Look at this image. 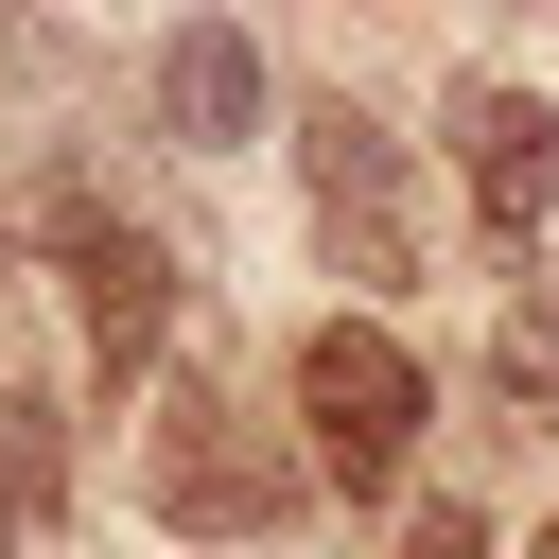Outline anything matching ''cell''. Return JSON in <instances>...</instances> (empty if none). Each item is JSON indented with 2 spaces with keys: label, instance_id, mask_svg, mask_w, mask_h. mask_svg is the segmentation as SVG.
I'll use <instances>...</instances> for the list:
<instances>
[{
  "label": "cell",
  "instance_id": "obj_1",
  "mask_svg": "<svg viewBox=\"0 0 559 559\" xmlns=\"http://www.w3.org/2000/svg\"><path fill=\"white\" fill-rule=\"evenodd\" d=\"M297 419H314V472L332 489H402V454H419V349L384 314L297 332Z\"/></svg>",
  "mask_w": 559,
  "mask_h": 559
},
{
  "label": "cell",
  "instance_id": "obj_2",
  "mask_svg": "<svg viewBox=\"0 0 559 559\" xmlns=\"http://www.w3.org/2000/svg\"><path fill=\"white\" fill-rule=\"evenodd\" d=\"M297 192H314V245H332V280H419V210H402V140L367 122V105H297Z\"/></svg>",
  "mask_w": 559,
  "mask_h": 559
},
{
  "label": "cell",
  "instance_id": "obj_3",
  "mask_svg": "<svg viewBox=\"0 0 559 559\" xmlns=\"http://www.w3.org/2000/svg\"><path fill=\"white\" fill-rule=\"evenodd\" d=\"M35 227H52V262H70L87 367H105V384H140V367H157V332H175V245H157V227H122V210H87V192H52Z\"/></svg>",
  "mask_w": 559,
  "mask_h": 559
},
{
  "label": "cell",
  "instance_id": "obj_4",
  "mask_svg": "<svg viewBox=\"0 0 559 559\" xmlns=\"http://www.w3.org/2000/svg\"><path fill=\"white\" fill-rule=\"evenodd\" d=\"M280 507H297V472L245 454V402H227V384H175V402H157V524H192V542H262Z\"/></svg>",
  "mask_w": 559,
  "mask_h": 559
},
{
  "label": "cell",
  "instance_id": "obj_5",
  "mask_svg": "<svg viewBox=\"0 0 559 559\" xmlns=\"http://www.w3.org/2000/svg\"><path fill=\"white\" fill-rule=\"evenodd\" d=\"M454 175H472V227H489V245H542L559 105H542V87H472V105H454Z\"/></svg>",
  "mask_w": 559,
  "mask_h": 559
},
{
  "label": "cell",
  "instance_id": "obj_6",
  "mask_svg": "<svg viewBox=\"0 0 559 559\" xmlns=\"http://www.w3.org/2000/svg\"><path fill=\"white\" fill-rule=\"evenodd\" d=\"M157 122H175L192 157H245V140H262V52H245V17H175V35H157Z\"/></svg>",
  "mask_w": 559,
  "mask_h": 559
},
{
  "label": "cell",
  "instance_id": "obj_7",
  "mask_svg": "<svg viewBox=\"0 0 559 559\" xmlns=\"http://www.w3.org/2000/svg\"><path fill=\"white\" fill-rule=\"evenodd\" d=\"M52 524H70V419L0 384V559H52Z\"/></svg>",
  "mask_w": 559,
  "mask_h": 559
},
{
  "label": "cell",
  "instance_id": "obj_8",
  "mask_svg": "<svg viewBox=\"0 0 559 559\" xmlns=\"http://www.w3.org/2000/svg\"><path fill=\"white\" fill-rule=\"evenodd\" d=\"M489 367H507V402H524V419H559V280H524V297H507Z\"/></svg>",
  "mask_w": 559,
  "mask_h": 559
},
{
  "label": "cell",
  "instance_id": "obj_9",
  "mask_svg": "<svg viewBox=\"0 0 559 559\" xmlns=\"http://www.w3.org/2000/svg\"><path fill=\"white\" fill-rule=\"evenodd\" d=\"M402 559H489V524H472V507H419V524H402Z\"/></svg>",
  "mask_w": 559,
  "mask_h": 559
},
{
  "label": "cell",
  "instance_id": "obj_10",
  "mask_svg": "<svg viewBox=\"0 0 559 559\" xmlns=\"http://www.w3.org/2000/svg\"><path fill=\"white\" fill-rule=\"evenodd\" d=\"M542 559H559V524H542Z\"/></svg>",
  "mask_w": 559,
  "mask_h": 559
}]
</instances>
